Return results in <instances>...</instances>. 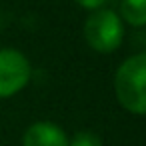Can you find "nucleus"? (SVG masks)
<instances>
[{
  "mask_svg": "<svg viewBox=\"0 0 146 146\" xmlns=\"http://www.w3.org/2000/svg\"><path fill=\"white\" fill-rule=\"evenodd\" d=\"M70 146H102V144H100V138L96 134H92V132H78L72 138Z\"/></svg>",
  "mask_w": 146,
  "mask_h": 146,
  "instance_id": "423d86ee",
  "label": "nucleus"
},
{
  "mask_svg": "<svg viewBox=\"0 0 146 146\" xmlns=\"http://www.w3.org/2000/svg\"><path fill=\"white\" fill-rule=\"evenodd\" d=\"M30 78V64L18 50H0V98L16 94Z\"/></svg>",
  "mask_w": 146,
  "mask_h": 146,
  "instance_id": "7ed1b4c3",
  "label": "nucleus"
},
{
  "mask_svg": "<svg viewBox=\"0 0 146 146\" xmlns=\"http://www.w3.org/2000/svg\"><path fill=\"white\" fill-rule=\"evenodd\" d=\"M122 14L132 26H142L146 22L144 0H122Z\"/></svg>",
  "mask_w": 146,
  "mask_h": 146,
  "instance_id": "39448f33",
  "label": "nucleus"
},
{
  "mask_svg": "<svg viewBox=\"0 0 146 146\" xmlns=\"http://www.w3.org/2000/svg\"><path fill=\"white\" fill-rule=\"evenodd\" d=\"M88 44L98 52H112L122 42V22L110 10H98L88 16L84 24Z\"/></svg>",
  "mask_w": 146,
  "mask_h": 146,
  "instance_id": "f03ea898",
  "label": "nucleus"
},
{
  "mask_svg": "<svg viewBox=\"0 0 146 146\" xmlns=\"http://www.w3.org/2000/svg\"><path fill=\"white\" fill-rule=\"evenodd\" d=\"M144 74H146V56L136 54L118 68L114 78V88L120 104L134 114H144V108H146Z\"/></svg>",
  "mask_w": 146,
  "mask_h": 146,
  "instance_id": "f257e3e1",
  "label": "nucleus"
},
{
  "mask_svg": "<svg viewBox=\"0 0 146 146\" xmlns=\"http://www.w3.org/2000/svg\"><path fill=\"white\" fill-rule=\"evenodd\" d=\"M76 2L84 8H100L102 4H106L108 0H76Z\"/></svg>",
  "mask_w": 146,
  "mask_h": 146,
  "instance_id": "0eeeda50",
  "label": "nucleus"
},
{
  "mask_svg": "<svg viewBox=\"0 0 146 146\" xmlns=\"http://www.w3.org/2000/svg\"><path fill=\"white\" fill-rule=\"evenodd\" d=\"M24 146H68V140L56 124L36 122L26 130Z\"/></svg>",
  "mask_w": 146,
  "mask_h": 146,
  "instance_id": "20e7f679",
  "label": "nucleus"
}]
</instances>
